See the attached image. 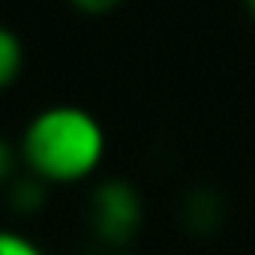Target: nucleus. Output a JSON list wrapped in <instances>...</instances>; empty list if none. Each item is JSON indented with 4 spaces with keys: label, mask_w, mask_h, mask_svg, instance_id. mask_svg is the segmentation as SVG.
I'll return each instance as SVG.
<instances>
[{
    "label": "nucleus",
    "mask_w": 255,
    "mask_h": 255,
    "mask_svg": "<svg viewBox=\"0 0 255 255\" xmlns=\"http://www.w3.org/2000/svg\"><path fill=\"white\" fill-rule=\"evenodd\" d=\"M18 153L39 180L78 183L99 168L105 156V129L87 108L51 105L27 123Z\"/></svg>",
    "instance_id": "nucleus-1"
},
{
    "label": "nucleus",
    "mask_w": 255,
    "mask_h": 255,
    "mask_svg": "<svg viewBox=\"0 0 255 255\" xmlns=\"http://www.w3.org/2000/svg\"><path fill=\"white\" fill-rule=\"evenodd\" d=\"M144 219V204L129 180H102L90 195V225L108 246H123L135 237Z\"/></svg>",
    "instance_id": "nucleus-2"
},
{
    "label": "nucleus",
    "mask_w": 255,
    "mask_h": 255,
    "mask_svg": "<svg viewBox=\"0 0 255 255\" xmlns=\"http://www.w3.org/2000/svg\"><path fill=\"white\" fill-rule=\"evenodd\" d=\"M222 213H225V207H222L219 195L210 192V189H198V192H192V195L186 198V204H183V216H186L189 228L198 231V234L216 231L219 222H222Z\"/></svg>",
    "instance_id": "nucleus-3"
},
{
    "label": "nucleus",
    "mask_w": 255,
    "mask_h": 255,
    "mask_svg": "<svg viewBox=\"0 0 255 255\" xmlns=\"http://www.w3.org/2000/svg\"><path fill=\"white\" fill-rule=\"evenodd\" d=\"M24 66V48L18 33H12L9 27H0V90H6Z\"/></svg>",
    "instance_id": "nucleus-4"
},
{
    "label": "nucleus",
    "mask_w": 255,
    "mask_h": 255,
    "mask_svg": "<svg viewBox=\"0 0 255 255\" xmlns=\"http://www.w3.org/2000/svg\"><path fill=\"white\" fill-rule=\"evenodd\" d=\"M0 255H42V249L15 231L0 228Z\"/></svg>",
    "instance_id": "nucleus-5"
},
{
    "label": "nucleus",
    "mask_w": 255,
    "mask_h": 255,
    "mask_svg": "<svg viewBox=\"0 0 255 255\" xmlns=\"http://www.w3.org/2000/svg\"><path fill=\"white\" fill-rule=\"evenodd\" d=\"M18 156H21V153H15L12 144H9L3 135H0V183H9V180H12Z\"/></svg>",
    "instance_id": "nucleus-6"
},
{
    "label": "nucleus",
    "mask_w": 255,
    "mask_h": 255,
    "mask_svg": "<svg viewBox=\"0 0 255 255\" xmlns=\"http://www.w3.org/2000/svg\"><path fill=\"white\" fill-rule=\"evenodd\" d=\"M72 3L81 9V12H90V15H102L108 9H114L120 0H72Z\"/></svg>",
    "instance_id": "nucleus-7"
},
{
    "label": "nucleus",
    "mask_w": 255,
    "mask_h": 255,
    "mask_svg": "<svg viewBox=\"0 0 255 255\" xmlns=\"http://www.w3.org/2000/svg\"><path fill=\"white\" fill-rule=\"evenodd\" d=\"M243 3H246V12L255 18V0H243Z\"/></svg>",
    "instance_id": "nucleus-8"
},
{
    "label": "nucleus",
    "mask_w": 255,
    "mask_h": 255,
    "mask_svg": "<svg viewBox=\"0 0 255 255\" xmlns=\"http://www.w3.org/2000/svg\"><path fill=\"white\" fill-rule=\"evenodd\" d=\"M120 255H126V252H120Z\"/></svg>",
    "instance_id": "nucleus-9"
}]
</instances>
